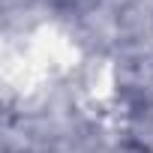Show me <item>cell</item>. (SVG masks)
<instances>
[{
	"mask_svg": "<svg viewBox=\"0 0 153 153\" xmlns=\"http://www.w3.org/2000/svg\"><path fill=\"white\" fill-rule=\"evenodd\" d=\"M129 135L138 141L141 150L153 153V102H144V108H138V111L132 114Z\"/></svg>",
	"mask_w": 153,
	"mask_h": 153,
	"instance_id": "1",
	"label": "cell"
}]
</instances>
